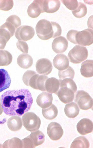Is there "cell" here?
<instances>
[{
	"label": "cell",
	"mask_w": 93,
	"mask_h": 148,
	"mask_svg": "<svg viewBox=\"0 0 93 148\" xmlns=\"http://www.w3.org/2000/svg\"><path fill=\"white\" fill-rule=\"evenodd\" d=\"M1 99L4 112L10 116H21L30 110L33 103L32 95L27 89L7 90Z\"/></svg>",
	"instance_id": "obj_1"
},
{
	"label": "cell",
	"mask_w": 93,
	"mask_h": 148,
	"mask_svg": "<svg viewBox=\"0 0 93 148\" xmlns=\"http://www.w3.org/2000/svg\"><path fill=\"white\" fill-rule=\"evenodd\" d=\"M35 29L38 37L43 40L53 38L54 33L51 22L45 19L40 20L36 25Z\"/></svg>",
	"instance_id": "obj_2"
},
{
	"label": "cell",
	"mask_w": 93,
	"mask_h": 148,
	"mask_svg": "<svg viewBox=\"0 0 93 148\" xmlns=\"http://www.w3.org/2000/svg\"><path fill=\"white\" fill-rule=\"evenodd\" d=\"M22 119L23 125L27 131L32 132L39 129L41 124V120L34 113L30 112L25 113Z\"/></svg>",
	"instance_id": "obj_3"
},
{
	"label": "cell",
	"mask_w": 93,
	"mask_h": 148,
	"mask_svg": "<svg viewBox=\"0 0 93 148\" xmlns=\"http://www.w3.org/2000/svg\"><path fill=\"white\" fill-rule=\"evenodd\" d=\"M68 56L71 63L79 64L87 59L88 51L85 47L76 45L70 51Z\"/></svg>",
	"instance_id": "obj_4"
},
{
	"label": "cell",
	"mask_w": 93,
	"mask_h": 148,
	"mask_svg": "<svg viewBox=\"0 0 93 148\" xmlns=\"http://www.w3.org/2000/svg\"><path fill=\"white\" fill-rule=\"evenodd\" d=\"M23 148H35L41 145L45 141V136L39 130L32 132L28 137L22 140Z\"/></svg>",
	"instance_id": "obj_5"
},
{
	"label": "cell",
	"mask_w": 93,
	"mask_h": 148,
	"mask_svg": "<svg viewBox=\"0 0 93 148\" xmlns=\"http://www.w3.org/2000/svg\"><path fill=\"white\" fill-rule=\"evenodd\" d=\"M75 102L77 103L80 108L83 110H88L93 106V99L85 91H78L75 94Z\"/></svg>",
	"instance_id": "obj_6"
},
{
	"label": "cell",
	"mask_w": 93,
	"mask_h": 148,
	"mask_svg": "<svg viewBox=\"0 0 93 148\" xmlns=\"http://www.w3.org/2000/svg\"><path fill=\"white\" fill-rule=\"evenodd\" d=\"M93 30L90 29L78 31L75 36V45L80 46H89L93 43Z\"/></svg>",
	"instance_id": "obj_7"
},
{
	"label": "cell",
	"mask_w": 93,
	"mask_h": 148,
	"mask_svg": "<svg viewBox=\"0 0 93 148\" xmlns=\"http://www.w3.org/2000/svg\"><path fill=\"white\" fill-rule=\"evenodd\" d=\"M35 34V31L33 27L27 25L22 26L16 30L15 36L20 41H27L33 38Z\"/></svg>",
	"instance_id": "obj_8"
},
{
	"label": "cell",
	"mask_w": 93,
	"mask_h": 148,
	"mask_svg": "<svg viewBox=\"0 0 93 148\" xmlns=\"http://www.w3.org/2000/svg\"><path fill=\"white\" fill-rule=\"evenodd\" d=\"M47 131L48 136L53 141L58 140L62 137L64 133L61 125L55 122H52L49 124Z\"/></svg>",
	"instance_id": "obj_9"
},
{
	"label": "cell",
	"mask_w": 93,
	"mask_h": 148,
	"mask_svg": "<svg viewBox=\"0 0 93 148\" xmlns=\"http://www.w3.org/2000/svg\"><path fill=\"white\" fill-rule=\"evenodd\" d=\"M60 87L56 95L58 96L60 100L65 104L73 101L75 97L73 90L65 86L60 85Z\"/></svg>",
	"instance_id": "obj_10"
},
{
	"label": "cell",
	"mask_w": 93,
	"mask_h": 148,
	"mask_svg": "<svg viewBox=\"0 0 93 148\" xmlns=\"http://www.w3.org/2000/svg\"><path fill=\"white\" fill-rule=\"evenodd\" d=\"M35 67L38 73L44 75L50 74L53 68L51 61L44 58L39 59L36 62Z\"/></svg>",
	"instance_id": "obj_11"
},
{
	"label": "cell",
	"mask_w": 93,
	"mask_h": 148,
	"mask_svg": "<svg viewBox=\"0 0 93 148\" xmlns=\"http://www.w3.org/2000/svg\"><path fill=\"white\" fill-rule=\"evenodd\" d=\"M43 0H35L28 7L27 13L31 18H37L42 13H44L43 9Z\"/></svg>",
	"instance_id": "obj_12"
},
{
	"label": "cell",
	"mask_w": 93,
	"mask_h": 148,
	"mask_svg": "<svg viewBox=\"0 0 93 148\" xmlns=\"http://www.w3.org/2000/svg\"><path fill=\"white\" fill-rule=\"evenodd\" d=\"M68 46L67 39L62 36L55 38L52 44V49L56 53H64L67 50Z\"/></svg>",
	"instance_id": "obj_13"
},
{
	"label": "cell",
	"mask_w": 93,
	"mask_h": 148,
	"mask_svg": "<svg viewBox=\"0 0 93 148\" xmlns=\"http://www.w3.org/2000/svg\"><path fill=\"white\" fill-rule=\"evenodd\" d=\"M77 129L79 133L82 135L91 133L93 130V122L90 119H83L78 123Z\"/></svg>",
	"instance_id": "obj_14"
},
{
	"label": "cell",
	"mask_w": 93,
	"mask_h": 148,
	"mask_svg": "<svg viewBox=\"0 0 93 148\" xmlns=\"http://www.w3.org/2000/svg\"><path fill=\"white\" fill-rule=\"evenodd\" d=\"M53 64L55 68L60 71L67 69L69 67V59L64 54L56 55L53 60Z\"/></svg>",
	"instance_id": "obj_15"
},
{
	"label": "cell",
	"mask_w": 93,
	"mask_h": 148,
	"mask_svg": "<svg viewBox=\"0 0 93 148\" xmlns=\"http://www.w3.org/2000/svg\"><path fill=\"white\" fill-rule=\"evenodd\" d=\"M39 75L34 71L28 70L23 75V82L26 86L37 90L36 82Z\"/></svg>",
	"instance_id": "obj_16"
},
{
	"label": "cell",
	"mask_w": 93,
	"mask_h": 148,
	"mask_svg": "<svg viewBox=\"0 0 93 148\" xmlns=\"http://www.w3.org/2000/svg\"><path fill=\"white\" fill-rule=\"evenodd\" d=\"M53 97L52 95L46 92H43L39 95L36 99L37 105L42 109H46L52 104Z\"/></svg>",
	"instance_id": "obj_17"
},
{
	"label": "cell",
	"mask_w": 93,
	"mask_h": 148,
	"mask_svg": "<svg viewBox=\"0 0 93 148\" xmlns=\"http://www.w3.org/2000/svg\"><path fill=\"white\" fill-rule=\"evenodd\" d=\"M60 2L59 0H43V9L44 12L54 13L59 9Z\"/></svg>",
	"instance_id": "obj_18"
},
{
	"label": "cell",
	"mask_w": 93,
	"mask_h": 148,
	"mask_svg": "<svg viewBox=\"0 0 93 148\" xmlns=\"http://www.w3.org/2000/svg\"><path fill=\"white\" fill-rule=\"evenodd\" d=\"M16 29L15 26L11 23L6 22L0 27V36L5 38L9 41L14 35Z\"/></svg>",
	"instance_id": "obj_19"
},
{
	"label": "cell",
	"mask_w": 93,
	"mask_h": 148,
	"mask_svg": "<svg viewBox=\"0 0 93 148\" xmlns=\"http://www.w3.org/2000/svg\"><path fill=\"white\" fill-rule=\"evenodd\" d=\"M60 86L59 80L54 77L48 78L45 82L46 91L50 93H54L56 95L59 89Z\"/></svg>",
	"instance_id": "obj_20"
},
{
	"label": "cell",
	"mask_w": 93,
	"mask_h": 148,
	"mask_svg": "<svg viewBox=\"0 0 93 148\" xmlns=\"http://www.w3.org/2000/svg\"><path fill=\"white\" fill-rule=\"evenodd\" d=\"M17 62L18 65L22 69H29L33 65V61L31 56L27 53L20 55L18 57Z\"/></svg>",
	"instance_id": "obj_21"
},
{
	"label": "cell",
	"mask_w": 93,
	"mask_h": 148,
	"mask_svg": "<svg viewBox=\"0 0 93 148\" xmlns=\"http://www.w3.org/2000/svg\"><path fill=\"white\" fill-rule=\"evenodd\" d=\"M11 82L10 75L7 71L0 69V93L9 88Z\"/></svg>",
	"instance_id": "obj_22"
},
{
	"label": "cell",
	"mask_w": 93,
	"mask_h": 148,
	"mask_svg": "<svg viewBox=\"0 0 93 148\" xmlns=\"http://www.w3.org/2000/svg\"><path fill=\"white\" fill-rule=\"evenodd\" d=\"M93 61L92 60H88L83 62L81 64L80 73L83 76L86 78H90L93 76Z\"/></svg>",
	"instance_id": "obj_23"
},
{
	"label": "cell",
	"mask_w": 93,
	"mask_h": 148,
	"mask_svg": "<svg viewBox=\"0 0 93 148\" xmlns=\"http://www.w3.org/2000/svg\"><path fill=\"white\" fill-rule=\"evenodd\" d=\"M7 125L10 130L14 132L21 130L22 126L21 118L18 116H13L8 119Z\"/></svg>",
	"instance_id": "obj_24"
},
{
	"label": "cell",
	"mask_w": 93,
	"mask_h": 148,
	"mask_svg": "<svg viewBox=\"0 0 93 148\" xmlns=\"http://www.w3.org/2000/svg\"><path fill=\"white\" fill-rule=\"evenodd\" d=\"M79 109L77 104L72 102L67 104L64 109V113L67 116L70 118H74L79 114Z\"/></svg>",
	"instance_id": "obj_25"
},
{
	"label": "cell",
	"mask_w": 93,
	"mask_h": 148,
	"mask_svg": "<svg viewBox=\"0 0 93 148\" xmlns=\"http://www.w3.org/2000/svg\"><path fill=\"white\" fill-rule=\"evenodd\" d=\"M42 113L43 117L48 120H52L55 119L58 115L57 108L54 105L46 109L42 110Z\"/></svg>",
	"instance_id": "obj_26"
},
{
	"label": "cell",
	"mask_w": 93,
	"mask_h": 148,
	"mask_svg": "<svg viewBox=\"0 0 93 148\" xmlns=\"http://www.w3.org/2000/svg\"><path fill=\"white\" fill-rule=\"evenodd\" d=\"M13 57L9 51L0 50V66H7L11 63Z\"/></svg>",
	"instance_id": "obj_27"
},
{
	"label": "cell",
	"mask_w": 93,
	"mask_h": 148,
	"mask_svg": "<svg viewBox=\"0 0 93 148\" xmlns=\"http://www.w3.org/2000/svg\"><path fill=\"white\" fill-rule=\"evenodd\" d=\"M90 143L88 140L83 136H80L76 138L72 143L71 148H88Z\"/></svg>",
	"instance_id": "obj_28"
},
{
	"label": "cell",
	"mask_w": 93,
	"mask_h": 148,
	"mask_svg": "<svg viewBox=\"0 0 93 148\" xmlns=\"http://www.w3.org/2000/svg\"><path fill=\"white\" fill-rule=\"evenodd\" d=\"M73 14L76 18H81L84 17L87 13V8L85 4L81 3H79L78 6L75 10L72 11Z\"/></svg>",
	"instance_id": "obj_29"
},
{
	"label": "cell",
	"mask_w": 93,
	"mask_h": 148,
	"mask_svg": "<svg viewBox=\"0 0 93 148\" xmlns=\"http://www.w3.org/2000/svg\"><path fill=\"white\" fill-rule=\"evenodd\" d=\"M75 74L74 70L73 68L70 66L65 70L63 71H59L58 72L59 78L61 79H63L67 78L73 79Z\"/></svg>",
	"instance_id": "obj_30"
},
{
	"label": "cell",
	"mask_w": 93,
	"mask_h": 148,
	"mask_svg": "<svg viewBox=\"0 0 93 148\" xmlns=\"http://www.w3.org/2000/svg\"><path fill=\"white\" fill-rule=\"evenodd\" d=\"M60 85L66 86L73 90L74 93L77 90V87L73 79L70 78H67L62 80H59Z\"/></svg>",
	"instance_id": "obj_31"
},
{
	"label": "cell",
	"mask_w": 93,
	"mask_h": 148,
	"mask_svg": "<svg viewBox=\"0 0 93 148\" xmlns=\"http://www.w3.org/2000/svg\"><path fill=\"white\" fill-rule=\"evenodd\" d=\"M48 78L44 75H39L36 82L37 90H39L42 91H46L45 89V83L47 79Z\"/></svg>",
	"instance_id": "obj_32"
},
{
	"label": "cell",
	"mask_w": 93,
	"mask_h": 148,
	"mask_svg": "<svg viewBox=\"0 0 93 148\" xmlns=\"http://www.w3.org/2000/svg\"><path fill=\"white\" fill-rule=\"evenodd\" d=\"M14 5L12 0H0V10L8 11L12 8Z\"/></svg>",
	"instance_id": "obj_33"
},
{
	"label": "cell",
	"mask_w": 93,
	"mask_h": 148,
	"mask_svg": "<svg viewBox=\"0 0 93 148\" xmlns=\"http://www.w3.org/2000/svg\"><path fill=\"white\" fill-rule=\"evenodd\" d=\"M61 1L68 9L72 11L75 10L78 6L79 3L77 0H62Z\"/></svg>",
	"instance_id": "obj_34"
},
{
	"label": "cell",
	"mask_w": 93,
	"mask_h": 148,
	"mask_svg": "<svg viewBox=\"0 0 93 148\" xmlns=\"http://www.w3.org/2000/svg\"><path fill=\"white\" fill-rule=\"evenodd\" d=\"M6 22H10L15 27L16 29L21 25V19L17 15H12L6 20Z\"/></svg>",
	"instance_id": "obj_35"
},
{
	"label": "cell",
	"mask_w": 93,
	"mask_h": 148,
	"mask_svg": "<svg viewBox=\"0 0 93 148\" xmlns=\"http://www.w3.org/2000/svg\"><path fill=\"white\" fill-rule=\"evenodd\" d=\"M17 46L18 49L22 52L25 53H28L29 47L26 42L18 40L17 43Z\"/></svg>",
	"instance_id": "obj_36"
},
{
	"label": "cell",
	"mask_w": 93,
	"mask_h": 148,
	"mask_svg": "<svg viewBox=\"0 0 93 148\" xmlns=\"http://www.w3.org/2000/svg\"><path fill=\"white\" fill-rule=\"evenodd\" d=\"M53 26L54 30V37L53 38L58 37L61 35L62 29L59 24L54 22H51Z\"/></svg>",
	"instance_id": "obj_37"
},
{
	"label": "cell",
	"mask_w": 93,
	"mask_h": 148,
	"mask_svg": "<svg viewBox=\"0 0 93 148\" xmlns=\"http://www.w3.org/2000/svg\"><path fill=\"white\" fill-rule=\"evenodd\" d=\"M77 32V31L74 30H71L69 31L67 35L68 40L75 44V36Z\"/></svg>",
	"instance_id": "obj_38"
},
{
	"label": "cell",
	"mask_w": 93,
	"mask_h": 148,
	"mask_svg": "<svg viewBox=\"0 0 93 148\" xmlns=\"http://www.w3.org/2000/svg\"><path fill=\"white\" fill-rule=\"evenodd\" d=\"M8 41L5 38L0 36V50L5 49Z\"/></svg>",
	"instance_id": "obj_39"
},
{
	"label": "cell",
	"mask_w": 93,
	"mask_h": 148,
	"mask_svg": "<svg viewBox=\"0 0 93 148\" xmlns=\"http://www.w3.org/2000/svg\"><path fill=\"white\" fill-rule=\"evenodd\" d=\"M3 110L1 106V101H0V115L2 114L3 112Z\"/></svg>",
	"instance_id": "obj_40"
}]
</instances>
